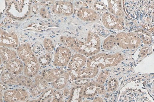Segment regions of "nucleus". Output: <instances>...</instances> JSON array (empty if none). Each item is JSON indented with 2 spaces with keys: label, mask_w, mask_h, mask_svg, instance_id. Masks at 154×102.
Instances as JSON below:
<instances>
[{
  "label": "nucleus",
  "mask_w": 154,
  "mask_h": 102,
  "mask_svg": "<svg viewBox=\"0 0 154 102\" xmlns=\"http://www.w3.org/2000/svg\"><path fill=\"white\" fill-rule=\"evenodd\" d=\"M59 40L64 46L87 58L97 55L100 51V38L98 34L91 31H88L87 38L85 41L66 36L60 37Z\"/></svg>",
  "instance_id": "nucleus-1"
},
{
  "label": "nucleus",
  "mask_w": 154,
  "mask_h": 102,
  "mask_svg": "<svg viewBox=\"0 0 154 102\" xmlns=\"http://www.w3.org/2000/svg\"><path fill=\"white\" fill-rule=\"evenodd\" d=\"M124 59L121 52L113 54L100 52L87 58L86 67L88 70L91 79L94 78L100 70L115 67L119 64Z\"/></svg>",
  "instance_id": "nucleus-2"
},
{
  "label": "nucleus",
  "mask_w": 154,
  "mask_h": 102,
  "mask_svg": "<svg viewBox=\"0 0 154 102\" xmlns=\"http://www.w3.org/2000/svg\"><path fill=\"white\" fill-rule=\"evenodd\" d=\"M40 75L55 90H63L68 85L70 76L62 68H45Z\"/></svg>",
  "instance_id": "nucleus-3"
},
{
  "label": "nucleus",
  "mask_w": 154,
  "mask_h": 102,
  "mask_svg": "<svg viewBox=\"0 0 154 102\" xmlns=\"http://www.w3.org/2000/svg\"><path fill=\"white\" fill-rule=\"evenodd\" d=\"M32 3L31 1H10L6 9V15L14 20L23 21L31 14Z\"/></svg>",
  "instance_id": "nucleus-4"
},
{
  "label": "nucleus",
  "mask_w": 154,
  "mask_h": 102,
  "mask_svg": "<svg viewBox=\"0 0 154 102\" xmlns=\"http://www.w3.org/2000/svg\"><path fill=\"white\" fill-rule=\"evenodd\" d=\"M87 57L80 53H75L66 67V71L70 76L69 80L73 82L79 80L83 70L86 67Z\"/></svg>",
  "instance_id": "nucleus-5"
},
{
  "label": "nucleus",
  "mask_w": 154,
  "mask_h": 102,
  "mask_svg": "<svg viewBox=\"0 0 154 102\" xmlns=\"http://www.w3.org/2000/svg\"><path fill=\"white\" fill-rule=\"evenodd\" d=\"M115 102H154V101L144 90L127 88Z\"/></svg>",
  "instance_id": "nucleus-6"
},
{
  "label": "nucleus",
  "mask_w": 154,
  "mask_h": 102,
  "mask_svg": "<svg viewBox=\"0 0 154 102\" xmlns=\"http://www.w3.org/2000/svg\"><path fill=\"white\" fill-rule=\"evenodd\" d=\"M118 46L125 50H133L140 46L141 42L140 38L135 32H121L115 36Z\"/></svg>",
  "instance_id": "nucleus-7"
},
{
  "label": "nucleus",
  "mask_w": 154,
  "mask_h": 102,
  "mask_svg": "<svg viewBox=\"0 0 154 102\" xmlns=\"http://www.w3.org/2000/svg\"><path fill=\"white\" fill-rule=\"evenodd\" d=\"M143 7L140 9L143 15L141 20L142 27L149 33L154 34V1L143 2Z\"/></svg>",
  "instance_id": "nucleus-8"
},
{
  "label": "nucleus",
  "mask_w": 154,
  "mask_h": 102,
  "mask_svg": "<svg viewBox=\"0 0 154 102\" xmlns=\"http://www.w3.org/2000/svg\"><path fill=\"white\" fill-rule=\"evenodd\" d=\"M72 56L69 48L65 46H59L55 50L53 64L56 67H66L69 63Z\"/></svg>",
  "instance_id": "nucleus-9"
},
{
  "label": "nucleus",
  "mask_w": 154,
  "mask_h": 102,
  "mask_svg": "<svg viewBox=\"0 0 154 102\" xmlns=\"http://www.w3.org/2000/svg\"><path fill=\"white\" fill-rule=\"evenodd\" d=\"M30 98L29 92L25 88L10 89L4 92L5 102H25Z\"/></svg>",
  "instance_id": "nucleus-10"
},
{
  "label": "nucleus",
  "mask_w": 154,
  "mask_h": 102,
  "mask_svg": "<svg viewBox=\"0 0 154 102\" xmlns=\"http://www.w3.org/2000/svg\"><path fill=\"white\" fill-rule=\"evenodd\" d=\"M22 61L24 64V75L30 78H34L38 74L41 66L35 53L33 52L27 56Z\"/></svg>",
  "instance_id": "nucleus-11"
},
{
  "label": "nucleus",
  "mask_w": 154,
  "mask_h": 102,
  "mask_svg": "<svg viewBox=\"0 0 154 102\" xmlns=\"http://www.w3.org/2000/svg\"><path fill=\"white\" fill-rule=\"evenodd\" d=\"M102 21L104 27L109 30H122L125 29V22L122 17H118L105 12L102 16Z\"/></svg>",
  "instance_id": "nucleus-12"
},
{
  "label": "nucleus",
  "mask_w": 154,
  "mask_h": 102,
  "mask_svg": "<svg viewBox=\"0 0 154 102\" xmlns=\"http://www.w3.org/2000/svg\"><path fill=\"white\" fill-rule=\"evenodd\" d=\"M106 92V88L104 85L100 84L96 81H89L85 86L83 93L84 99L93 100L99 95L104 94Z\"/></svg>",
  "instance_id": "nucleus-13"
},
{
  "label": "nucleus",
  "mask_w": 154,
  "mask_h": 102,
  "mask_svg": "<svg viewBox=\"0 0 154 102\" xmlns=\"http://www.w3.org/2000/svg\"><path fill=\"white\" fill-rule=\"evenodd\" d=\"M49 88V84L43 77L40 74L38 75L34 78L32 85L28 90L30 94L29 98H38Z\"/></svg>",
  "instance_id": "nucleus-14"
},
{
  "label": "nucleus",
  "mask_w": 154,
  "mask_h": 102,
  "mask_svg": "<svg viewBox=\"0 0 154 102\" xmlns=\"http://www.w3.org/2000/svg\"><path fill=\"white\" fill-rule=\"evenodd\" d=\"M0 35L1 46L15 49L19 46V38L17 34L14 31H7L1 28Z\"/></svg>",
  "instance_id": "nucleus-15"
},
{
  "label": "nucleus",
  "mask_w": 154,
  "mask_h": 102,
  "mask_svg": "<svg viewBox=\"0 0 154 102\" xmlns=\"http://www.w3.org/2000/svg\"><path fill=\"white\" fill-rule=\"evenodd\" d=\"M51 8L52 12L56 15L70 16L74 11V5L69 1H55Z\"/></svg>",
  "instance_id": "nucleus-16"
},
{
  "label": "nucleus",
  "mask_w": 154,
  "mask_h": 102,
  "mask_svg": "<svg viewBox=\"0 0 154 102\" xmlns=\"http://www.w3.org/2000/svg\"><path fill=\"white\" fill-rule=\"evenodd\" d=\"M77 16L80 20L87 22H95L99 19L98 14L94 9L87 7L84 2L77 11Z\"/></svg>",
  "instance_id": "nucleus-17"
},
{
  "label": "nucleus",
  "mask_w": 154,
  "mask_h": 102,
  "mask_svg": "<svg viewBox=\"0 0 154 102\" xmlns=\"http://www.w3.org/2000/svg\"><path fill=\"white\" fill-rule=\"evenodd\" d=\"M5 64L6 70L16 76L24 75V64L19 57L6 62Z\"/></svg>",
  "instance_id": "nucleus-18"
},
{
  "label": "nucleus",
  "mask_w": 154,
  "mask_h": 102,
  "mask_svg": "<svg viewBox=\"0 0 154 102\" xmlns=\"http://www.w3.org/2000/svg\"><path fill=\"white\" fill-rule=\"evenodd\" d=\"M85 86H74L70 89V94L66 99V102H82L83 93Z\"/></svg>",
  "instance_id": "nucleus-19"
},
{
  "label": "nucleus",
  "mask_w": 154,
  "mask_h": 102,
  "mask_svg": "<svg viewBox=\"0 0 154 102\" xmlns=\"http://www.w3.org/2000/svg\"><path fill=\"white\" fill-rule=\"evenodd\" d=\"M1 65L5 64L11 60L18 57L16 50L6 47L1 46Z\"/></svg>",
  "instance_id": "nucleus-20"
},
{
  "label": "nucleus",
  "mask_w": 154,
  "mask_h": 102,
  "mask_svg": "<svg viewBox=\"0 0 154 102\" xmlns=\"http://www.w3.org/2000/svg\"><path fill=\"white\" fill-rule=\"evenodd\" d=\"M121 1H109L108 9L109 13L118 17L123 18L124 12Z\"/></svg>",
  "instance_id": "nucleus-21"
},
{
  "label": "nucleus",
  "mask_w": 154,
  "mask_h": 102,
  "mask_svg": "<svg viewBox=\"0 0 154 102\" xmlns=\"http://www.w3.org/2000/svg\"><path fill=\"white\" fill-rule=\"evenodd\" d=\"M1 82L7 85L9 87L18 86L16 75L12 74V73L6 70L1 74Z\"/></svg>",
  "instance_id": "nucleus-22"
},
{
  "label": "nucleus",
  "mask_w": 154,
  "mask_h": 102,
  "mask_svg": "<svg viewBox=\"0 0 154 102\" xmlns=\"http://www.w3.org/2000/svg\"><path fill=\"white\" fill-rule=\"evenodd\" d=\"M55 90L54 88L50 87L38 98L29 99L25 102H45L48 99L52 97Z\"/></svg>",
  "instance_id": "nucleus-23"
},
{
  "label": "nucleus",
  "mask_w": 154,
  "mask_h": 102,
  "mask_svg": "<svg viewBox=\"0 0 154 102\" xmlns=\"http://www.w3.org/2000/svg\"><path fill=\"white\" fill-rule=\"evenodd\" d=\"M17 79V85L23 88L28 89V90L32 85L33 80L31 78L28 77L24 75L16 76Z\"/></svg>",
  "instance_id": "nucleus-24"
},
{
  "label": "nucleus",
  "mask_w": 154,
  "mask_h": 102,
  "mask_svg": "<svg viewBox=\"0 0 154 102\" xmlns=\"http://www.w3.org/2000/svg\"><path fill=\"white\" fill-rule=\"evenodd\" d=\"M134 32L142 39L143 43L146 44H149L152 43V36L149 32L142 28L137 29Z\"/></svg>",
  "instance_id": "nucleus-25"
},
{
  "label": "nucleus",
  "mask_w": 154,
  "mask_h": 102,
  "mask_svg": "<svg viewBox=\"0 0 154 102\" xmlns=\"http://www.w3.org/2000/svg\"><path fill=\"white\" fill-rule=\"evenodd\" d=\"M116 41L115 36L111 35L104 39L103 42V49L106 51H111L116 46Z\"/></svg>",
  "instance_id": "nucleus-26"
},
{
  "label": "nucleus",
  "mask_w": 154,
  "mask_h": 102,
  "mask_svg": "<svg viewBox=\"0 0 154 102\" xmlns=\"http://www.w3.org/2000/svg\"><path fill=\"white\" fill-rule=\"evenodd\" d=\"M38 59L40 66L43 67L49 65L52 61V56L48 52H47L44 55L40 56Z\"/></svg>",
  "instance_id": "nucleus-27"
},
{
  "label": "nucleus",
  "mask_w": 154,
  "mask_h": 102,
  "mask_svg": "<svg viewBox=\"0 0 154 102\" xmlns=\"http://www.w3.org/2000/svg\"><path fill=\"white\" fill-rule=\"evenodd\" d=\"M109 75V71L108 70H103L99 74L96 80L97 83L100 84L104 85L107 80Z\"/></svg>",
  "instance_id": "nucleus-28"
},
{
  "label": "nucleus",
  "mask_w": 154,
  "mask_h": 102,
  "mask_svg": "<svg viewBox=\"0 0 154 102\" xmlns=\"http://www.w3.org/2000/svg\"><path fill=\"white\" fill-rule=\"evenodd\" d=\"M118 86V82L115 78L109 79L107 82V90L108 92H114Z\"/></svg>",
  "instance_id": "nucleus-29"
},
{
  "label": "nucleus",
  "mask_w": 154,
  "mask_h": 102,
  "mask_svg": "<svg viewBox=\"0 0 154 102\" xmlns=\"http://www.w3.org/2000/svg\"><path fill=\"white\" fill-rule=\"evenodd\" d=\"M43 46L44 49L48 52L53 51L55 49V44L51 39L46 38L43 40Z\"/></svg>",
  "instance_id": "nucleus-30"
},
{
  "label": "nucleus",
  "mask_w": 154,
  "mask_h": 102,
  "mask_svg": "<svg viewBox=\"0 0 154 102\" xmlns=\"http://www.w3.org/2000/svg\"><path fill=\"white\" fill-rule=\"evenodd\" d=\"M51 102H66V100L61 92L58 90H55Z\"/></svg>",
  "instance_id": "nucleus-31"
},
{
  "label": "nucleus",
  "mask_w": 154,
  "mask_h": 102,
  "mask_svg": "<svg viewBox=\"0 0 154 102\" xmlns=\"http://www.w3.org/2000/svg\"><path fill=\"white\" fill-rule=\"evenodd\" d=\"M39 14L40 16L42 17L43 18L45 19H48L50 18V12L48 11V9L47 10L45 6L42 7L39 10Z\"/></svg>",
  "instance_id": "nucleus-32"
},
{
  "label": "nucleus",
  "mask_w": 154,
  "mask_h": 102,
  "mask_svg": "<svg viewBox=\"0 0 154 102\" xmlns=\"http://www.w3.org/2000/svg\"><path fill=\"white\" fill-rule=\"evenodd\" d=\"M94 7L96 10L98 11H103L106 9V6L102 2L96 1L94 2Z\"/></svg>",
  "instance_id": "nucleus-33"
},
{
  "label": "nucleus",
  "mask_w": 154,
  "mask_h": 102,
  "mask_svg": "<svg viewBox=\"0 0 154 102\" xmlns=\"http://www.w3.org/2000/svg\"><path fill=\"white\" fill-rule=\"evenodd\" d=\"M39 6L38 4H35L32 6V11L35 14H38L39 11Z\"/></svg>",
  "instance_id": "nucleus-34"
},
{
  "label": "nucleus",
  "mask_w": 154,
  "mask_h": 102,
  "mask_svg": "<svg viewBox=\"0 0 154 102\" xmlns=\"http://www.w3.org/2000/svg\"><path fill=\"white\" fill-rule=\"evenodd\" d=\"M62 93L63 95L64 98H68L70 94V89L68 88H65L63 90Z\"/></svg>",
  "instance_id": "nucleus-35"
},
{
  "label": "nucleus",
  "mask_w": 154,
  "mask_h": 102,
  "mask_svg": "<svg viewBox=\"0 0 154 102\" xmlns=\"http://www.w3.org/2000/svg\"><path fill=\"white\" fill-rule=\"evenodd\" d=\"M92 102H106L100 96H97L92 100Z\"/></svg>",
  "instance_id": "nucleus-36"
},
{
  "label": "nucleus",
  "mask_w": 154,
  "mask_h": 102,
  "mask_svg": "<svg viewBox=\"0 0 154 102\" xmlns=\"http://www.w3.org/2000/svg\"><path fill=\"white\" fill-rule=\"evenodd\" d=\"M9 87L7 85L3 83L2 82H1V90L2 91H6V90L10 89H9Z\"/></svg>",
  "instance_id": "nucleus-37"
},
{
  "label": "nucleus",
  "mask_w": 154,
  "mask_h": 102,
  "mask_svg": "<svg viewBox=\"0 0 154 102\" xmlns=\"http://www.w3.org/2000/svg\"><path fill=\"white\" fill-rule=\"evenodd\" d=\"M148 52H149V50H148V49L147 48H143V49L141 50V51L140 53V56L141 57H144L146 56V55L148 53Z\"/></svg>",
  "instance_id": "nucleus-38"
},
{
  "label": "nucleus",
  "mask_w": 154,
  "mask_h": 102,
  "mask_svg": "<svg viewBox=\"0 0 154 102\" xmlns=\"http://www.w3.org/2000/svg\"><path fill=\"white\" fill-rule=\"evenodd\" d=\"M53 97V96H52ZM52 97H51V98H49V99H48V100H47V101H46L45 102H51L52 99Z\"/></svg>",
  "instance_id": "nucleus-39"
},
{
  "label": "nucleus",
  "mask_w": 154,
  "mask_h": 102,
  "mask_svg": "<svg viewBox=\"0 0 154 102\" xmlns=\"http://www.w3.org/2000/svg\"></svg>",
  "instance_id": "nucleus-40"
}]
</instances>
